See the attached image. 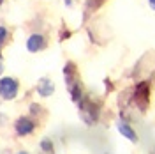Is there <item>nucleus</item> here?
Instances as JSON below:
<instances>
[{
  "mask_svg": "<svg viewBox=\"0 0 155 154\" xmlns=\"http://www.w3.org/2000/svg\"><path fill=\"white\" fill-rule=\"evenodd\" d=\"M2 69L4 68H2V57H0V73H2Z\"/></svg>",
  "mask_w": 155,
  "mask_h": 154,
  "instance_id": "9d476101",
  "label": "nucleus"
},
{
  "mask_svg": "<svg viewBox=\"0 0 155 154\" xmlns=\"http://www.w3.org/2000/svg\"><path fill=\"white\" fill-rule=\"evenodd\" d=\"M18 154H28V152H25V151H19V152Z\"/></svg>",
  "mask_w": 155,
  "mask_h": 154,
  "instance_id": "9b49d317",
  "label": "nucleus"
},
{
  "mask_svg": "<svg viewBox=\"0 0 155 154\" xmlns=\"http://www.w3.org/2000/svg\"><path fill=\"white\" fill-rule=\"evenodd\" d=\"M72 2L74 0H65V5H72Z\"/></svg>",
  "mask_w": 155,
  "mask_h": 154,
  "instance_id": "1a4fd4ad",
  "label": "nucleus"
},
{
  "mask_svg": "<svg viewBox=\"0 0 155 154\" xmlns=\"http://www.w3.org/2000/svg\"><path fill=\"white\" fill-rule=\"evenodd\" d=\"M148 4H150V7L155 11V0H148Z\"/></svg>",
  "mask_w": 155,
  "mask_h": 154,
  "instance_id": "6e6552de",
  "label": "nucleus"
},
{
  "mask_svg": "<svg viewBox=\"0 0 155 154\" xmlns=\"http://www.w3.org/2000/svg\"><path fill=\"white\" fill-rule=\"evenodd\" d=\"M0 2H2V0H0Z\"/></svg>",
  "mask_w": 155,
  "mask_h": 154,
  "instance_id": "f8f14e48",
  "label": "nucleus"
},
{
  "mask_svg": "<svg viewBox=\"0 0 155 154\" xmlns=\"http://www.w3.org/2000/svg\"><path fill=\"white\" fill-rule=\"evenodd\" d=\"M14 128H16V133L18 135L27 136L34 131V122L30 119H27V117H19L18 121H16V124H14Z\"/></svg>",
  "mask_w": 155,
  "mask_h": 154,
  "instance_id": "7ed1b4c3",
  "label": "nucleus"
},
{
  "mask_svg": "<svg viewBox=\"0 0 155 154\" xmlns=\"http://www.w3.org/2000/svg\"><path fill=\"white\" fill-rule=\"evenodd\" d=\"M42 149H51V145H49V142H42Z\"/></svg>",
  "mask_w": 155,
  "mask_h": 154,
  "instance_id": "0eeeda50",
  "label": "nucleus"
},
{
  "mask_svg": "<svg viewBox=\"0 0 155 154\" xmlns=\"http://www.w3.org/2000/svg\"><path fill=\"white\" fill-rule=\"evenodd\" d=\"M116 129H118V133L122 136H125L127 140L137 142V135H136V131L129 124H125V122H116Z\"/></svg>",
  "mask_w": 155,
  "mask_h": 154,
  "instance_id": "20e7f679",
  "label": "nucleus"
},
{
  "mask_svg": "<svg viewBox=\"0 0 155 154\" xmlns=\"http://www.w3.org/2000/svg\"><path fill=\"white\" fill-rule=\"evenodd\" d=\"M46 46V39L42 37L41 34H32L28 39H27V50L35 53V51H41V50Z\"/></svg>",
  "mask_w": 155,
  "mask_h": 154,
  "instance_id": "f03ea898",
  "label": "nucleus"
},
{
  "mask_svg": "<svg viewBox=\"0 0 155 154\" xmlns=\"http://www.w3.org/2000/svg\"><path fill=\"white\" fill-rule=\"evenodd\" d=\"M53 90H55V87H53V82H51V80H48V78H42V80L39 82L37 92H39L42 97L51 96V94H53Z\"/></svg>",
  "mask_w": 155,
  "mask_h": 154,
  "instance_id": "39448f33",
  "label": "nucleus"
},
{
  "mask_svg": "<svg viewBox=\"0 0 155 154\" xmlns=\"http://www.w3.org/2000/svg\"><path fill=\"white\" fill-rule=\"evenodd\" d=\"M18 82L14 78L9 76H4L0 78V97L5 99V101H11L18 96Z\"/></svg>",
  "mask_w": 155,
  "mask_h": 154,
  "instance_id": "f257e3e1",
  "label": "nucleus"
},
{
  "mask_svg": "<svg viewBox=\"0 0 155 154\" xmlns=\"http://www.w3.org/2000/svg\"><path fill=\"white\" fill-rule=\"evenodd\" d=\"M5 39H7V29H5V27H0V50L4 48Z\"/></svg>",
  "mask_w": 155,
  "mask_h": 154,
  "instance_id": "423d86ee",
  "label": "nucleus"
}]
</instances>
